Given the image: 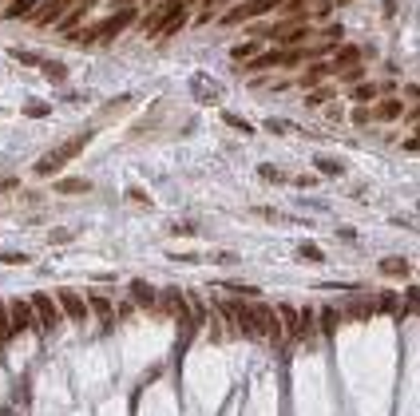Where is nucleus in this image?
Returning a JSON list of instances; mask_svg holds the SVG:
<instances>
[{"label": "nucleus", "mask_w": 420, "mask_h": 416, "mask_svg": "<svg viewBox=\"0 0 420 416\" xmlns=\"http://www.w3.org/2000/svg\"><path fill=\"white\" fill-rule=\"evenodd\" d=\"M87 143H92V131H80V135L64 139L60 147H52L48 155H44L40 163H36V175H56V171H60V167H67V163L76 159V155H80V151H83Z\"/></svg>", "instance_id": "nucleus-1"}, {"label": "nucleus", "mask_w": 420, "mask_h": 416, "mask_svg": "<svg viewBox=\"0 0 420 416\" xmlns=\"http://www.w3.org/2000/svg\"><path fill=\"white\" fill-rule=\"evenodd\" d=\"M131 20H135V8H131V4H123V12L107 17L103 24H96V28H83L76 40H80V44H107V40H115L123 28H131Z\"/></svg>", "instance_id": "nucleus-2"}, {"label": "nucleus", "mask_w": 420, "mask_h": 416, "mask_svg": "<svg viewBox=\"0 0 420 416\" xmlns=\"http://www.w3.org/2000/svg\"><path fill=\"white\" fill-rule=\"evenodd\" d=\"M28 302H32L36 325H40V329H48V333H52V329L60 325V318H64V313H60V305H56V298H52V293H32Z\"/></svg>", "instance_id": "nucleus-3"}, {"label": "nucleus", "mask_w": 420, "mask_h": 416, "mask_svg": "<svg viewBox=\"0 0 420 416\" xmlns=\"http://www.w3.org/2000/svg\"><path fill=\"white\" fill-rule=\"evenodd\" d=\"M56 305H60V313L72 321H87V302H83L76 289H56Z\"/></svg>", "instance_id": "nucleus-4"}, {"label": "nucleus", "mask_w": 420, "mask_h": 416, "mask_svg": "<svg viewBox=\"0 0 420 416\" xmlns=\"http://www.w3.org/2000/svg\"><path fill=\"white\" fill-rule=\"evenodd\" d=\"M182 8H187V4H182V0H162L159 8H155V12H151V17L143 20L147 36H159V32H162V24H167V20L175 17V12H182Z\"/></svg>", "instance_id": "nucleus-5"}, {"label": "nucleus", "mask_w": 420, "mask_h": 416, "mask_svg": "<svg viewBox=\"0 0 420 416\" xmlns=\"http://www.w3.org/2000/svg\"><path fill=\"white\" fill-rule=\"evenodd\" d=\"M72 4H76V0H40V8H36L32 17H36V24H40V28H48V24H56V20L64 17Z\"/></svg>", "instance_id": "nucleus-6"}, {"label": "nucleus", "mask_w": 420, "mask_h": 416, "mask_svg": "<svg viewBox=\"0 0 420 416\" xmlns=\"http://www.w3.org/2000/svg\"><path fill=\"white\" fill-rule=\"evenodd\" d=\"M8 318H12V333H17V329H36L32 302H24V298H12V302H8Z\"/></svg>", "instance_id": "nucleus-7"}, {"label": "nucleus", "mask_w": 420, "mask_h": 416, "mask_svg": "<svg viewBox=\"0 0 420 416\" xmlns=\"http://www.w3.org/2000/svg\"><path fill=\"white\" fill-rule=\"evenodd\" d=\"M274 313H277V321H282V329H286V333H290V337H302V318H297V309H293V305L282 302Z\"/></svg>", "instance_id": "nucleus-8"}, {"label": "nucleus", "mask_w": 420, "mask_h": 416, "mask_svg": "<svg viewBox=\"0 0 420 416\" xmlns=\"http://www.w3.org/2000/svg\"><path fill=\"white\" fill-rule=\"evenodd\" d=\"M270 67H286V48L266 52V56H258V60H250V64H246V72H270Z\"/></svg>", "instance_id": "nucleus-9"}, {"label": "nucleus", "mask_w": 420, "mask_h": 416, "mask_svg": "<svg viewBox=\"0 0 420 416\" xmlns=\"http://www.w3.org/2000/svg\"><path fill=\"white\" fill-rule=\"evenodd\" d=\"M36 8H40V0H12L4 8V20H24V17H32Z\"/></svg>", "instance_id": "nucleus-10"}, {"label": "nucleus", "mask_w": 420, "mask_h": 416, "mask_svg": "<svg viewBox=\"0 0 420 416\" xmlns=\"http://www.w3.org/2000/svg\"><path fill=\"white\" fill-rule=\"evenodd\" d=\"M56 191L60 194H83V191H92V183H87V178H60Z\"/></svg>", "instance_id": "nucleus-11"}, {"label": "nucleus", "mask_w": 420, "mask_h": 416, "mask_svg": "<svg viewBox=\"0 0 420 416\" xmlns=\"http://www.w3.org/2000/svg\"><path fill=\"white\" fill-rule=\"evenodd\" d=\"M357 56H361L357 48H337V52H333V67H329V72H341V67L357 64Z\"/></svg>", "instance_id": "nucleus-12"}, {"label": "nucleus", "mask_w": 420, "mask_h": 416, "mask_svg": "<svg viewBox=\"0 0 420 416\" xmlns=\"http://www.w3.org/2000/svg\"><path fill=\"white\" fill-rule=\"evenodd\" d=\"M131 298H135L139 305H151V302H155V289L147 286V282H139V278H135V282H131Z\"/></svg>", "instance_id": "nucleus-13"}, {"label": "nucleus", "mask_w": 420, "mask_h": 416, "mask_svg": "<svg viewBox=\"0 0 420 416\" xmlns=\"http://www.w3.org/2000/svg\"><path fill=\"white\" fill-rule=\"evenodd\" d=\"M87 302H92V309H96L99 318H103V325H112L115 309H112V302H107V298H96V293H92V298H87Z\"/></svg>", "instance_id": "nucleus-14"}, {"label": "nucleus", "mask_w": 420, "mask_h": 416, "mask_svg": "<svg viewBox=\"0 0 420 416\" xmlns=\"http://www.w3.org/2000/svg\"><path fill=\"white\" fill-rule=\"evenodd\" d=\"M182 28H187V8H182V12H175V17L167 20L159 36H178V32H182Z\"/></svg>", "instance_id": "nucleus-15"}, {"label": "nucleus", "mask_w": 420, "mask_h": 416, "mask_svg": "<svg viewBox=\"0 0 420 416\" xmlns=\"http://www.w3.org/2000/svg\"><path fill=\"white\" fill-rule=\"evenodd\" d=\"M297 258H302V262H313V266H317V262H325V254L313 246V242H302V246H297Z\"/></svg>", "instance_id": "nucleus-16"}, {"label": "nucleus", "mask_w": 420, "mask_h": 416, "mask_svg": "<svg viewBox=\"0 0 420 416\" xmlns=\"http://www.w3.org/2000/svg\"><path fill=\"white\" fill-rule=\"evenodd\" d=\"M12 337V318H8V302H0V345Z\"/></svg>", "instance_id": "nucleus-17"}, {"label": "nucleus", "mask_w": 420, "mask_h": 416, "mask_svg": "<svg viewBox=\"0 0 420 416\" xmlns=\"http://www.w3.org/2000/svg\"><path fill=\"white\" fill-rule=\"evenodd\" d=\"M397 115H401V99H385L377 107V119H397Z\"/></svg>", "instance_id": "nucleus-18"}, {"label": "nucleus", "mask_w": 420, "mask_h": 416, "mask_svg": "<svg viewBox=\"0 0 420 416\" xmlns=\"http://www.w3.org/2000/svg\"><path fill=\"white\" fill-rule=\"evenodd\" d=\"M325 76H329V67L317 64V67H309V72H306V80H302V83H306V87H317V83H322Z\"/></svg>", "instance_id": "nucleus-19"}, {"label": "nucleus", "mask_w": 420, "mask_h": 416, "mask_svg": "<svg viewBox=\"0 0 420 416\" xmlns=\"http://www.w3.org/2000/svg\"><path fill=\"white\" fill-rule=\"evenodd\" d=\"M381 273H408V262H404V258H385V262H381Z\"/></svg>", "instance_id": "nucleus-20"}, {"label": "nucleus", "mask_w": 420, "mask_h": 416, "mask_svg": "<svg viewBox=\"0 0 420 416\" xmlns=\"http://www.w3.org/2000/svg\"><path fill=\"white\" fill-rule=\"evenodd\" d=\"M353 99H357V103H369V99H377V83H361V87L353 92Z\"/></svg>", "instance_id": "nucleus-21"}, {"label": "nucleus", "mask_w": 420, "mask_h": 416, "mask_svg": "<svg viewBox=\"0 0 420 416\" xmlns=\"http://www.w3.org/2000/svg\"><path fill=\"white\" fill-rule=\"evenodd\" d=\"M0 262H4V266H28L32 258H28V254H17V250H8V254H0Z\"/></svg>", "instance_id": "nucleus-22"}, {"label": "nucleus", "mask_w": 420, "mask_h": 416, "mask_svg": "<svg viewBox=\"0 0 420 416\" xmlns=\"http://www.w3.org/2000/svg\"><path fill=\"white\" fill-rule=\"evenodd\" d=\"M317 171H322V175L341 178V163H333V159H317Z\"/></svg>", "instance_id": "nucleus-23"}, {"label": "nucleus", "mask_w": 420, "mask_h": 416, "mask_svg": "<svg viewBox=\"0 0 420 416\" xmlns=\"http://www.w3.org/2000/svg\"><path fill=\"white\" fill-rule=\"evenodd\" d=\"M337 318H341L337 309H322V329H325V333H333V325H337Z\"/></svg>", "instance_id": "nucleus-24"}, {"label": "nucleus", "mask_w": 420, "mask_h": 416, "mask_svg": "<svg viewBox=\"0 0 420 416\" xmlns=\"http://www.w3.org/2000/svg\"><path fill=\"white\" fill-rule=\"evenodd\" d=\"M325 99H329V87H313V92L306 96V103L309 107H317V103H325Z\"/></svg>", "instance_id": "nucleus-25"}, {"label": "nucleus", "mask_w": 420, "mask_h": 416, "mask_svg": "<svg viewBox=\"0 0 420 416\" xmlns=\"http://www.w3.org/2000/svg\"><path fill=\"white\" fill-rule=\"evenodd\" d=\"M230 293H246V298H258V286H242V282H227Z\"/></svg>", "instance_id": "nucleus-26"}, {"label": "nucleus", "mask_w": 420, "mask_h": 416, "mask_svg": "<svg viewBox=\"0 0 420 416\" xmlns=\"http://www.w3.org/2000/svg\"><path fill=\"white\" fill-rule=\"evenodd\" d=\"M361 76H365V67H361V64H349L345 72H341V80H349V83H357Z\"/></svg>", "instance_id": "nucleus-27"}, {"label": "nucleus", "mask_w": 420, "mask_h": 416, "mask_svg": "<svg viewBox=\"0 0 420 416\" xmlns=\"http://www.w3.org/2000/svg\"><path fill=\"white\" fill-rule=\"evenodd\" d=\"M258 175L266 178V183H286V175H282V171H277V167H262Z\"/></svg>", "instance_id": "nucleus-28"}, {"label": "nucleus", "mask_w": 420, "mask_h": 416, "mask_svg": "<svg viewBox=\"0 0 420 416\" xmlns=\"http://www.w3.org/2000/svg\"><path fill=\"white\" fill-rule=\"evenodd\" d=\"M290 127L293 123H286V119H270V123H266V131H274V135H286Z\"/></svg>", "instance_id": "nucleus-29"}, {"label": "nucleus", "mask_w": 420, "mask_h": 416, "mask_svg": "<svg viewBox=\"0 0 420 416\" xmlns=\"http://www.w3.org/2000/svg\"><path fill=\"white\" fill-rule=\"evenodd\" d=\"M227 123H230V127H234V131H246V135L254 131V127H250V123H246V119H238V115H230V112H227Z\"/></svg>", "instance_id": "nucleus-30"}, {"label": "nucleus", "mask_w": 420, "mask_h": 416, "mask_svg": "<svg viewBox=\"0 0 420 416\" xmlns=\"http://www.w3.org/2000/svg\"><path fill=\"white\" fill-rule=\"evenodd\" d=\"M254 44H238V48H234V60H250V56H254Z\"/></svg>", "instance_id": "nucleus-31"}, {"label": "nucleus", "mask_w": 420, "mask_h": 416, "mask_svg": "<svg viewBox=\"0 0 420 416\" xmlns=\"http://www.w3.org/2000/svg\"><path fill=\"white\" fill-rule=\"evenodd\" d=\"M44 72H48L52 80H64V76H67V67H64V64H44Z\"/></svg>", "instance_id": "nucleus-32"}, {"label": "nucleus", "mask_w": 420, "mask_h": 416, "mask_svg": "<svg viewBox=\"0 0 420 416\" xmlns=\"http://www.w3.org/2000/svg\"><path fill=\"white\" fill-rule=\"evenodd\" d=\"M218 266H238V254H210Z\"/></svg>", "instance_id": "nucleus-33"}, {"label": "nucleus", "mask_w": 420, "mask_h": 416, "mask_svg": "<svg viewBox=\"0 0 420 416\" xmlns=\"http://www.w3.org/2000/svg\"><path fill=\"white\" fill-rule=\"evenodd\" d=\"M12 56H17V60H20V64H40V60H36V56H32V52H12Z\"/></svg>", "instance_id": "nucleus-34"}, {"label": "nucleus", "mask_w": 420, "mask_h": 416, "mask_svg": "<svg viewBox=\"0 0 420 416\" xmlns=\"http://www.w3.org/2000/svg\"><path fill=\"white\" fill-rule=\"evenodd\" d=\"M24 112H28V115H48V107H44V103H28Z\"/></svg>", "instance_id": "nucleus-35"}, {"label": "nucleus", "mask_w": 420, "mask_h": 416, "mask_svg": "<svg viewBox=\"0 0 420 416\" xmlns=\"http://www.w3.org/2000/svg\"><path fill=\"white\" fill-rule=\"evenodd\" d=\"M48 238H52V242H67V238H72V230H52Z\"/></svg>", "instance_id": "nucleus-36"}, {"label": "nucleus", "mask_w": 420, "mask_h": 416, "mask_svg": "<svg viewBox=\"0 0 420 416\" xmlns=\"http://www.w3.org/2000/svg\"><path fill=\"white\" fill-rule=\"evenodd\" d=\"M4 191H17V178H0V194Z\"/></svg>", "instance_id": "nucleus-37"}, {"label": "nucleus", "mask_w": 420, "mask_h": 416, "mask_svg": "<svg viewBox=\"0 0 420 416\" xmlns=\"http://www.w3.org/2000/svg\"><path fill=\"white\" fill-rule=\"evenodd\" d=\"M182 4H198V0H182Z\"/></svg>", "instance_id": "nucleus-38"}, {"label": "nucleus", "mask_w": 420, "mask_h": 416, "mask_svg": "<svg viewBox=\"0 0 420 416\" xmlns=\"http://www.w3.org/2000/svg\"><path fill=\"white\" fill-rule=\"evenodd\" d=\"M214 4H218V0H214Z\"/></svg>", "instance_id": "nucleus-39"}]
</instances>
